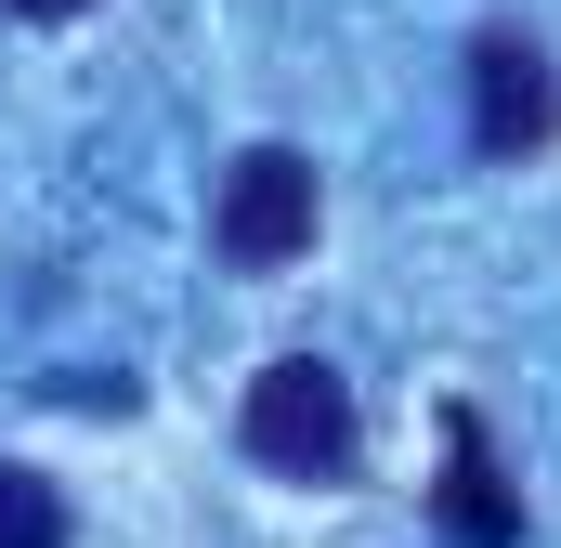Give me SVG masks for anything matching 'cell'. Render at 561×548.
Listing matches in <instances>:
<instances>
[{
  "mask_svg": "<svg viewBox=\"0 0 561 548\" xmlns=\"http://www.w3.org/2000/svg\"><path fill=\"white\" fill-rule=\"evenodd\" d=\"M236 444L287 470V483H340L353 457H366V418H353V379L327 366V353H275L262 379H249V406H236Z\"/></svg>",
  "mask_w": 561,
  "mask_h": 548,
  "instance_id": "1",
  "label": "cell"
},
{
  "mask_svg": "<svg viewBox=\"0 0 561 548\" xmlns=\"http://www.w3.org/2000/svg\"><path fill=\"white\" fill-rule=\"evenodd\" d=\"M313 157L300 144H249L236 170H222V196H209V249L236 274H275V262H300L313 249Z\"/></svg>",
  "mask_w": 561,
  "mask_h": 548,
  "instance_id": "2",
  "label": "cell"
},
{
  "mask_svg": "<svg viewBox=\"0 0 561 548\" xmlns=\"http://www.w3.org/2000/svg\"><path fill=\"white\" fill-rule=\"evenodd\" d=\"M549 132H561V66L523 26H483L470 39V144L483 157H536Z\"/></svg>",
  "mask_w": 561,
  "mask_h": 548,
  "instance_id": "3",
  "label": "cell"
},
{
  "mask_svg": "<svg viewBox=\"0 0 561 548\" xmlns=\"http://www.w3.org/2000/svg\"><path fill=\"white\" fill-rule=\"evenodd\" d=\"M444 548H523V483L496 470V431L470 406H444V483H431Z\"/></svg>",
  "mask_w": 561,
  "mask_h": 548,
  "instance_id": "4",
  "label": "cell"
},
{
  "mask_svg": "<svg viewBox=\"0 0 561 548\" xmlns=\"http://www.w3.org/2000/svg\"><path fill=\"white\" fill-rule=\"evenodd\" d=\"M0 548H66V496L26 457H0Z\"/></svg>",
  "mask_w": 561,
  "mask_h": 548,
  "instance_id": "5",
  "label": "cell"
},
{
  "mask_svg": "<svg viewBox=\"0 0 561 548\" xmlns=\"http://www.w3.org/2000/svg\"><path fill=\"white\" fill-rule=\"evenodd\" d=\"M0 13H26V26H66V13H92V0H0Z\"/></svg>",
  "mask_w": 561,
  "mask_h": 548,
  "instance_id": "6",
  "label": "cell"
}]
</instances>
